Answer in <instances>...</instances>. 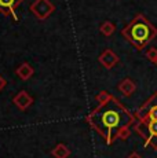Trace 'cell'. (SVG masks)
I'll return each mask as SVG.
<instances>
[{
	"label": "cell",
	"instance_id": "cell-1",
	"mask_svg": "<svg viewBox=\"0 0 157 158\" xmlns=\"http://www.w3.org/2000/svg\"><path fill=\"white\" fill-rule=\"evenodd\" d=\"M134 121L135 118L116 98H112L105 105H98V107L87 115V123L108 144H112L114 139H117L120 129L129 128V124H134Z\"/></svg>",
	"mask_w": 157,
	"mask_h": 158
},
{
	"label": "cell",
	"instance_id": "cell-2",
	"mask_svg": "<svg viewBox=\"0 0 157 158\" xmlns=\"http://www.w3.org/2000/svg\"><path fill=\"white\" fill-rule=\"evenodd\" d=\"M121 35L141 51L143 50L145 45L150 43L157 36V29L142 14H138L121 30Z\"/></svg>",
	"mask_w": 157,
	"mask_h": 158
},
{
	"label": "cell",
	"instance_id": "cell-3",
	"mask_svg": "<svg viewBox=\"0 0 157 158\" xmlns=\"http://www.w3.org/2000/svg\"><path fill=\"white\" fill-rule=\"evenodd\" d=\"M31 11L37 19H47L55 11V6L50 0H35L31 4Z\"/></svg>",
	"mask_w": 157,
	"mask_h": 158
},
{
	"label": "cell",
	"instance_id": "cell-4",
	"mask_svg": "<svg viewBox=\"0 0 157 158\" xmlns=\"http://www.w3.org/2000/svg\"><path fill=\"white\" fill-rule=\"evenodd\" d=\"M23 0H0V13L4 17H13L14 21H18L17 8Z\"/></svg>",
	"mask_w": 157,
	"mask_h": 158
},
{
	"label": "cell",
	"instance_id": "cell-5",
	"mask_svg": "<svg viewBox=\"0 0 157 158\" xmlns=\"http://www.w3.org/2000/svg\"><path fill=\"white\" fill-rule=\"evenodd\" d=\"M98 60L105 69H112V68H114V66L119 63L120 58L117 56V54H114L112 50H105L104 52L99 55Z\"/></svg>",
	"mask_w": 157,
	"mask_h": 158
},
{
	"label": "cell",
	"instance_id": "cell-6",
	"mask_svg": "<svg viewBox=\"0 0 157 158\" xmlns=\"http://www.w3.org/2000/svg\"><path fill=\"white\" fill-rule=\"evenodd\" d=\"M13 103L21 111H25L26 109H29L33 103V98L29 95L26 91H21L13 98Z\"/></svg>",
	"mask_w": 157,
	"mask_h": 158
},
{
	"label": "cell",
	"instance_id": "cell-7",
	"mask_svg": "<svg viewBox=\"0 0 157 158\" xmlns=\"http://www.w3.org/2000/svg\"><path fill=\"white\" fill-rule=\"evenodd\" d=\"M119 91L124 96H131L132 94L137 91V85H135V83L131 78H124V80H121V83L119 84Z\"/></svg>",
	"mask_w": 157,
	"mask_h": 158
},
{
	"label": "cell",
	"instance_id": "cell-8",
	"mask_svg": "<svg viewBox=\"0 0 157 158\" xmlns=\"http://www.w3.org/2000/svg\"><path fill=\"white\" fill-rule=\"evenodd\" d=\"M17 76L21 78V80L23 81H28L29 78L33 76V73H35V70H33V68L31 65H29L28 62H23L21 66H18V69L15 70Z\"/></svg>",
	"mask_w": 157,
	"mask_h": 158
},
{
	"label": "cell",
	"instance_id": "cell-9",
	"mask_svg": "<svg viewBox=\"0 0 157 158\" xmlns=\"http://www.w3.org/2000/svg\"><path fill=\"white\" fill-rule=\"evenodd\" d=\"M51 154H53L54 158H68L70 156V150L68 148L66 144L58 143L53 150H51Z\"/></svg>",
	"mask_w": 157,
	"mask_h": 158
},
{
	"label": "cell",
	"instance_id": "cell-10",
	"mask_svg": "<svg viewBox=\"0 0 157 158\" xmlns=\"http://www.w3.org/2000/svg\"><path fill=\"white\" fill-rule=\"evenodd\" d=\"M135 131L138 132V135H141L145 139V142L149 139L150 133H149V120H143L135 125Z\"/></svg>",
	"mask_w": 157,
	"mask_h": 158
},
{
	"label": "cell",
	"instance_id": "cell-11",
	"mask_svg": "<svg viewBox=\"0 0 157 158\" xmlns=\"http://www.w3.org/2000/svg\"><path fill=\"white\" fill-rule=\"evenodd\" d=\"M114 30H116V26H114V23L110 22V21H105V22L99 26V32H101L104 36H106V37H109V36L113 35Z\"/></svg>",
	"mask_w": 157,
	"mask_h": 158
},
{
	"label": "cell",
	"instance_id": "cell-12",
	"mask_svg": "<svg viewBox=\"0 0 157 158\" xmlns=\"http://www.w3.org/2000/svg\"><path fill=\"white\" fill-rule=\"evenodd\" d=\"M149 133H150V136H149V139L145 142V147H147L153 139H157V121L149 120Z\"/></svg>",
	"mask_w": 157,
	"mask_h": 158
},
{
	"label": "cell",
	"instance_id": "cell-13",
	"mask_svg": "<svg viewBox=\"0 0 157 158\" xmlns=\"http://www.w3.org/2000/svg\"><path fill=\"white\" fill-rule=\"evenodd\" d=\"M112 98H113V96H112L109 92H106V91H101V92L96 95V102H98V105H105V103H108Z\"/></svg>",
	"mask_w": 157,
	"mask_h": 158
},
{
	"label": "cell",
	"instance_id": "cell-14",
	"mask_svg": "<svg viewBox=\"0 0 157 158\" xmlns=\"http://www.w3.org/2000/svg\"><path fill=\"white\" fill-rule=\"evenodd\" d=\"M146 58L150 60V62L156 63L157 62V48H155V47L149 48V50L146 51Z\"/></svg>",
	"mask_w": 157,
	"mask_h": 158
},
{
	"label": "cell",
	"instance_id": "cell-15",
	"mask_svg": "<svg viewBox=\"0 0 157 158\" xmlns=\"http://www.w3.org/2000/svg\"><path fill=\"white\" fill-rule=\"evenodd\" d=\"M129 136V128H123L119 131V133H117V139H121V140H124Z\"/></svg>",
	"mask_w": 157,
	"mask_h": 158
},
{
	"label": "cell",
	"instance_id": "cell-16",
	"mask_svg": "<svg viewBox=\"0 0 157 158\" xmlns=\"http://www.w3.org/2000/svg\"><path fill=\"white\" fill-rule=\"evenodd\" d=\"M7 85V80H6L4 77H3L2 74H0V91H3L4 89V87Z\"/></svg>",
	"mask_w": 157,
	"mask_h": 158
},
{
	"label": "cell",
	"instance_id": "cell-17",
	"mask_svg": "<svg viewBox=\"0 0 157 158\" xmlns=\"http://www.w3.org/2000/svg\"><path fill=\"white\" fill-rule=\"evenodd\" d=\"M128 158H141L139 156H138V154H132L131 157H128Z\"/></svg>",
	"mask_w": 157,
	"mask_h": 158
},
{
	"label": "cell",
	"instance_id": "cell-18",
	"mask_svg": "<svg viewBox=\"0 0 157 158\" xmlns=\"http://www.w3.org/2000/svg\"><path fill=\"white\" fill-rule=\"evenodd\" d=\"M156 66H157V62H156Z\"/></svg>",
	"mask_w": 157,
	"mask_h": 158
}]
</instances>
